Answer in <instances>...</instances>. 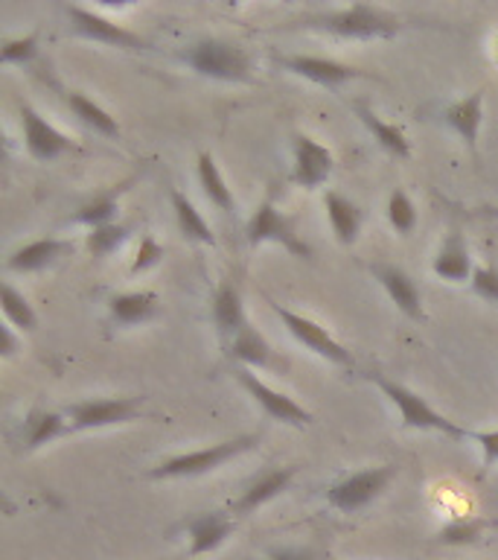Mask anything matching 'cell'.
Returning <instances> with one entry per match:
<instances>
[{
	"label": "cell",
	"mask_w": 498,
	"mask_h": 560,
	"mask_svg": "<svg viewBox=\"0 0 498 560\" xmlns=\"http://www.w3.org/2000/svg\"><path fill=\"white\" fill-rule=\"evenodd\" d=\"M300 24L306 30L335 35V38H391L402 30V21L393 12L370 3H353V7L335 9V12H321V15H306Z\"/></svg>",
	"instance_id": "6da1fadb"
},
{
	"label": "cell",
	"mask_w": 498,
	"mask_h": 560,
	"mask_svg": "<svg viewBox=\"0 0 498 560\" xmlns=\"http://www.w3.org/2000/svg\"><path fill=\"white\" fill-rule=\"evenodd\" d=\"M178 59L192 68L199 77L218 79V82H251V52L242 44L225 38H201L178 52Z\"/></svg>",
	"instance_id": "7a4b0ae2"
},
{
	"label": "cell",
	"mask_w": 498,
	"mask_h": 560,
	"mask_svg": "<svg viewBox=\"0 0 498 560\" xmlns=\"http://www.w3.org/2000/svg\"><path fill=\"white\" fill-rule=\"evenodd\" d=\"M367 380L379 388V392L388 397V400L396 406L402 418V427L408 429H428V432H440L446 438H470V429L458 427L454 420H449L446 415H440L437 409H431L417 392H411L408 385L396 383L391 376L379 374V371H370Z\"/></svg>",
	"instance_id": "3957f363"
},
{
	"label": "cell",
	"mask_w": 498,
	"mask_h": 560,
	"mask_svg": "<svg viewBox=\"0 0 498 560\" xmlns=\"http://www.w3.org/2000/svg\"><path fill=\"white\" fill-rule=\"evenodd\" d=\"M260 444V435H239L234 441H222V444L201 446L192 453H181L166 458L157 467L146 472L149 479H183V476H204V472L216 470L225 462L236 458V455L248 453L253 446Z\"/></svg>",
	"instance_id": "277c9868"
},
{
	"label": "cell",
	"mask_w": 498,
	"mask_h": 560,
	"mask_svg": "<svg viewBox=\"0 0 498 560\" xmlns=\"http://www.w3.org/2000/svg\"><path fill=\"white\" fill-rule=\"evenodd\" d=\"M396 479V467L393 464H382V467H367V470L349 472L344 479H339L327 490V502L341 514H356L361 508H367L376 497H382V490Z\"/></svg>",
	"instance_id": "5b68a950"
},
{
	"label": "cell",
	"mask_w": 498,
	"mask_h": 560,
	"mask_svg": "<svg viewBox=\"0 0 498 560\" xmlns=\"http://www.w3.org/2000/svg\"><path fill=\"white\" fill-rule=\"evenodd\" d=\"M245 240H248V245L277 243L283 245L288 254L304 257V260L312 257V248L297 236L295 219L286 217L283 210H277V205L271 199H265L260 208L253 210V217L248 219V225H245Z\"/></svg>",
	"instance_id": "8992f818"
},
{
	"label": "cell",
	"mask_w": 498,
	"mask_h": 560,
	"mask_svg": "<svg viewBox=\"0 0 498 560\" xmlns=\"http://www.w3.org/2000/svg\"><path fill=\"white\" fill-rule=\"evenodd\" d=\"M143 400L146 397H94V400L70 402L64 415H68L73 432L76 429H105L138 420Z\"/></svg>",
	"instance_id": "52a82bcc"
},
{
	"label": "cell",
	"mask_w": 498,
	"mask_h": 560,
	"mask_svg": "<svg viewBox=\"0 0 498 560\" xmlns=\"http://www.w3.org/2000/svg\"><path fill=\"white\" fill-rule=\"evenodd\" d=\"M280 68L295 73V77H304L315 85L323 88H339L341 82H353V79H379L370 70L353 68V65H344V61L327 59V56H304V52H288V56H274Z\"/></svg>",
	"instance_id": "ba28073f"
},
{
	"label": "cell",
	"mask_w": 498,
	"mask_h": 560,
	"mask_svg": "<svg viewBox=\"0 0 498 560\" xmlns=\"http://www.w3.org/2000/svg\"><path fill=\"white\" fill-rule=\"evenodd\" d=\"M269 306L274 310V315H277L280 322L286 324V330L295 336L304 348H309L312 353H318L321 359H327V362H335V365H344V368H353V357H349V350L341 345V341H335L327 332V327H321V324H315L312 318H306V315H297L292 313V310H286V306H280L277 301H269Z\"/></svg>",
	"instance_id": "9c48e42d"
},
{
	"label": "cell",
	"mask_w": 498,
	"mask_h": 560,
	"mask_svg": "<svg viewBox=\"0 0 498 560\" xmlns=\"http://www.w3.org/2000/svg\"><path fill=\"white\" fill-rule=\"evenodd\" d=\"M68 18L73 33L79 38H87V42H99V44H111V47H122V50H149L146 38H140L138 33H131L126 26L114 24L111 18L99 15L94 9L85 7H68Z\"/></svg>",
	"instance_id": "30bf717a"
},
{
	"label": "cell",
	"mask_w": 498,
	"mask_h": 560,
	"mask_svg": "<svg viewBox=\"0 0 498 560\" xmlns=\"http://www.w3.org/2000/svg\"><path fill=\"white\" fill-rule=\"evenodd\" d=\"M234 376H236V383L242 385L245 392L260 402L262 411H265L271 420H280V423H288V427H306V423H312V411H306L304 406L292 400L288 394L274 392L271 385H265L260 376L253 374L251 368L239 365L234 371Z\"/></svg>",
	"instance_id": "8fae6325"
},
{
	"label": "cell",
	"mask_w": 498,
	"mask_h": 560,
	"mask_svg": "<svg viewBox=\"0 0 498 560\" xmlns=\"http://www.w3.org/2000/svg\"><path fill=\"white\" fill-rule=\"evenodd\" d=\"M21 129H24V147L33 161L47 164V161H56L68 149H73V140L64 131L56 129L52 122L44 120L33 105H21Z\"/></svg>",
	"instance_id": "7c38bea8"
},
{
	"label": "cell",
	"mask_w": 498,
	"mask_h": 560,
	"mask_svg": "<svg viewBox=\"0 0 498 560\" xmlns=\"http://www.w3.org/2000/svg\"><path fill=\"white\" fill-rule=\"evenodd\" d=\"M295 149V170H292V182L304 190L321 187L332 173V152L323 143H318L309 135H295L292 140Z\"/></svg>",
	"instance_id": "4fadbf2b"
},
{
	"label": "cell",
	"mask_w": 498,
	"mask_h": 560,
	"mask_svg": "<svg viewBox=\"0 0 498 560\" xmlns=\"http://www.w3.org/2000/svg\"><path fill=\"white\" fill-rule=\"evenodd\" d=\"M297 467H271V470H262L257 479H251L245 485V490L230 502V514L248 516L253 514L257 508H262L265 502H271L274 497H280L283 490L292 485Z\"/></svg>",
	"instance_id": "5bb4252c"
},
{
	"label": "cell",
	"mask_w": 498,
	"mask_h": 560,
	"mask_svg": "<svg viewBox=\"0 0 498 560\" xmlns=\"http://www.w3.org/2000/svg\"><path fill=\"white\" fill-rule=\"evenodd\" d=\"M374 278L382 283V289L388 292L393 304L400 306L402 313L408 315L411 322H423L426 313H423V295H419V287L411 280V275L393 262H374L370 266Z\"/></svg>",
	"instance_id": "9a60e30c"
},
{
	"label": "cell",
	"mask_w": 498,
	"mask_h": 560,
	"mask_svg": "<svg viewBox=\"0 0 498 560\" xmlns=\"http://www.w3.org/2000/svg\"><path fill=\"white\" fill-rule=\"evenodd\" d=\"M213 324H216L218 339L225 341V348L234 341L236 332L248 324L242 306V289H239L236 275H227L213 292Z\"/></svg>",
	"instance_id": "2e32d148"
},
{
	"label": "cell",
	"mask_w": 498,
	"mask_h": 560,
	"mask_svg": "<svg viewBox=\"0 0 498 560\" xmlns=\"http://www.w3.org/2000/svg\"><path fill=\"white\" fill-rule=\"evenodd\" d=\"M236 523L225 511H204V514L190 516L187 523H183V532L190 537V555L192 558H199V555H210V551H216L222 542L234 534Z\"/></svg>",
	"instance_id": "e0dca14e"
},
{
	"label": "cell",
	"mask_w": 498,
	"mask_h": 560,
	"mask_svg": "<svg viewBox=\"0 0 498 560\" xmlns=\"http://www.w3.org/2000/svg\"><path fill=\"white\" fill-rule=\"evenodd\" d=\"M73 254V243L68 240H56V236H42V240H33V243L21 245L15 252L7 257V269L9 271H42L47 266H52L61 257Z\"/></svg>",
	"instance_id": "ac0fdd59"
},
{
	"label": "cell",
	"mask_w": 498,
	"mask_h": 560,
	"mask_svg": "<svg viewBox=\"0 0 498 560\" xmlns=\"http://www.w3.org/2000/svg\"><path fill=\"white\" fill-rule=\"evenodd\" d=\"M431 269H435L437 278L449 280V283H466L472 280V254L470 245H466V236L461 234V228H452L449 236L440 245V252H437L435 262H431Z\"/></svg>",
	"instance_id": "d6986e66"
},
{
	"label": "cell",
	"mask_w": 498,
	"mask_h": 560,
	"mask_svg": "<svg viewBox=\"0 0 498 560\" xmlns=\"http://www.w3.org/2000/svg\"><path fill=\"white\" fill-rule=\"evenodd\" d=\"M157 313H161V301H157L155 292H120L108 301V318L117 327L146 324Z\"/></svg>",
	"instance_id": "ffe728a7"
},
{
	"label": "cell",
	"mask_w": 498,
	"mask_h": 560,
	"mask_svg": "<svg viewBox=\"0 0 498 560\" xmlns=\"http://www.w3.org/2000/svg\"><path fill=\"white\" fill-rule=\"evenodd\" d=\"M443 120L449 122L458 135H461L466 147L475 149V143H478L481 122H484V88L472 91L470 96H463V100H458V103L446 105Z\"/></svg>",
	"instance_id": "44dd1931"
},
{
	"label": "cell",
	"mask_w": 498,
	"mask_h": 560,
	"mask_svg": "<svg viewBox=\"0 0 498 560\" xmlns=\"http://www.w3.org/2000/svg\"><path fill=\"white\" fill-rule=\"evenodd\" d=\"M353 112H356V117L367 126V131L374 135V140L379 143V147L388 152V155L393 158H408L411 155V143L408 138H405V131L396 126V122H384L379 114L370 108V105L365 103V100H356L353 103Z\"/></svg>",
	"instance_id": "7402d4cb"
},
{
	"label": "cell",
	"mask_w": 498,
	"mask_h": 560,
	"mask_svg": "<svg viewBox=\"0 0 498 560\" xmlns=\"http://www.w3.org/2000/svg\"><path fill=\"white\" fill-rule=\"evenodd\" d=\"M323 208H327V217H330L332 234L341 245H353L358 240V231H361V210H358L356 201H349L344 192L327 190L323 196Z\"/></svg>",
	"instance_id": "603a6c76"
},
{
	"label": "cell",
	"mask_w": 498,
	"mask_h": 560,
	"mask_svg": "<svg viewBox=\"0 0 498 560\" xmlns=\"http://www.w3.org/2000/svg\"><path fill=\"white\" fill-rule=\"evenodd\" d=\"M73 432L68 415L61 411H47V409H33L29 418L24 420V429H21V441H24L26 450H38V446L50 444L56 438Z\"/></svg>",
	"instance_id": "cb8c5ba5"
},
{
	"label": "cell",
	"mask_w": 498,
	"mask_h": 560,
	"mask_svg": "<svg viewBox=\"0 0 498 560\" xmlns=\"http://www.w3.org/2000/svg\"><path fill=\"white\" fill-rule=\"evenodd\" d=\"M129 182H120L108 187V190L96 192L94 199H87L85 205H79V210L70 217V222H76V225H87V228H99L114 222L117 217V210H120V196L129 190Z\"/></svg>",
	"instance_id": "d4e9b609"
},
{
	"label": "cell",
	"mask_w": 498,
	"mask_h": 560,
	"mask_svg": "<svg viewBox=\"0 0 498 560\" xmlns=\"http://www.w3.org/2000/svg\"><path fill=\"white\" fill-rule=\"evenodd\" d=\"M227 353H230L242 368H277L269 341H265V336L257 332V327H251V324H245L242 330L236 332L234 341L227 345Z\"/></svg>",
	"instance_id": "484cf974"
},
{
	"label": "cell",
	"mask_w": 498,
	"mask_h": 560,
	"mask_svg": "<svg viewBox=\"0 0 498 560\" xmlns=\"http://www.w3.org/2000/svg\"><path fill=\"white\" fill-rule=\"evenodd\" d=\"M61 100H64V105H68L70 112L76 114L79 120L85 122V126H91L94 131H99V135H105V138H117V135H120V126H117V120H114L111 114L105 112L103 105H96L91 96L82 94V91H64Z\"/></svg>",
	"instance_id": "4316f807"
},
{
	"label": "cell",
	"mask_w": 498,
	"mask_h": 560,
	"mask_svg": "<svg viewBox=\"0 0 498 560\" xmlns=\"http://www.w3.org/2000/svg\"><path fill=\"white\" fill-rule=\"evenodd\" d=\"M169 199H173V210H175V219H178V228H181V234L192 243H201V245H216V236L210 231L208 219L201 217L199 208L192 205L181 190H173L169 192Z\"/></svg>",
	"instance_id": "83f0119b"
},
{
	"label": "cell",
	"mask_w": 498,
	"mask_h": 560,
	"mask_svg": "<svg viewBox=\"0 0 498 560\" xmlns=\"http://www.w3.org/2000/svg\"><path fill=\"white\" fill-rule=\"evenodd\" d=\"M195 173H199L201 190H204V196H208L216 208L234 210V192H230V187H227L222 173H218L216 161H213L210 152H201L199 164H195Z\"/></svg>",
	"instance_id": "f1b7e54d"
},
{
	"label": "cell",
	"mask_w": 498,
	"mask_h": 560,
	"mask_svg": "<svg viewBox=\"0 0 498 560\" xmlns=\"http://www.w3.org/2000/svg\"><path fill=\"white\" fill-rule=\"evenodd\" d=\"M0 306H3L7 324H12L17 330L33 332L38 327V315H35L33 304L12 283H3V289H0Z\"/></svg>",
	"instance_id": "f546056e"
},
{
	"label": "cell",
	"mask_w": 498,
	"mask_h": 560,
	"mask_svg": "<svg viewBox=\"0 0 498 560\" xmlns=\"http://www.w3.org/2000/svg\"><path fill=\"white\" fill-rule=\"evenodd\" d=\"M126 240H129V225L108 222V225L91 228V234H87L85 245H87V252H91V257L103 260V257H108V254L117 252V248H120Z\"/></svg>",
	"instance_id": "4dcf8cb0"
},
{
	"label": "cell",
	"mask_w": 498,
	"mask_h": 560,
	"mask_svg": "<svg viewBox=\"0 0 498 560\" xmlns=\"http://www.w3.org/2000/svg\"><path fill=\"white\" fill-rule=\"evenodd\" d=\"M487 528H489L487 520H475V516H458V520H452V523L440 528L437 540L446 542V546H466V542H478Z\"/></svg>",
	"instance_id": "1f68e13d"
},
{
	"label": "cell",
	"mask_w": 498,
	"mask_h": 560,
	"mask_svg": "<svg viewBox=\"0 0 498 560\" xmlns=\"http://www.w3.org/2000/svg\"><path fill=\"white\" fill-rule=\"evenodd\" d=\"M388 222L393 225V231L402 236H408L414 228H417V210H414V201L408 199V192L396 190L388 196Z\"/></svg>",
	"instance_id": "d6a6232c"
},
{
	"label": "cell",
	"mask_w": 498,
	"mask_h": 560,
	"mask_svg": "<svg viewBox=\"0 0 498 560\" xmlns=\"http://www.w3.org/2000/svg\"><path fill=\"white\" fill-rule=\"evenodd\" d=\"M38 42H42V33H38V30L21 35V38H9V42H3L0 59L7 61V65H24V61H33L35 52H38Z\"/></svg>",
	"instance_id": "836d02e7"
},
{
	"label": "cell",
	"mask_w": 498,
	"mask_h": 560,
	"mask_svg": "<svg viewBox=\"0 0 498 560\" xmlns=\"http://www.w3.org/2000/svg\"><path fill=\"white\" fill-rule=\"evenodd\" d=\"M472 292L484 301H493L498 304V266L496 262H481L472 271Z\"/></svg>",
	"instance_id": "e575fe53"
},
{
	"label": "cell",
	"mask_w": 498,
	"mask_h": 560,
	"mask_svg": "<svg viewBox=\"0 0 498 560\" xmlns=\"http://www.w3.org/2000/svg\"><path fill=\"white\" fill-rule=\"evenodd\" d=\"M161 260H164V245L157 243L152 234H146L140 240L138 254H134V260H131V275H140V271L152 269V266H157Z\"/></svg>",
	"instance_id": "d590c367"
},
{
	"label": "cell",
	"mask_w": 498,
	"mask_h": 560,
	"mask_svg": "<svg viewBox=\"0 0 498 560\" xmlns=\"http://www.w3.org/2000/svg\"><path fill=\"white\" fill-rule=\"evenodd\" d=\"M470 438L481 444L484 472H487L489 467H496V464H498V429H493V432H470Z\"/></svg>",
	"instance_id": "8d00e7d4"
},
{
	"label": "cell",
	"mask_w": 498,
	"mask_h": 560,
	"mask_svg": "<svg viewBox=\"0 0 498 560\" xmlns=\"http://www.w3.org/2000/svg\"><path fill=\"white\" fill-rule=\"evenodd\" d=\"M15 350H17V339H15V332H12V324H3V327H0V357L3 359L15 357Z\"/></svg>",
	"instance_id": "74e56055"
},
{
	"label": "cell",
	"mask_w": 498,
	"mask_h": 560,
	"mask_svg": "<svg viewBox=\"0 0 498 560\" xmlns=\"http://www.w3.org/2000/svg\"><path fill=\"white\" fill-rule=\"evenodd\" d=\"M265 560H315V555L309 549H277Z\"/></svg>",
	"instance_id": "f35d334b"
}]
</instances>
